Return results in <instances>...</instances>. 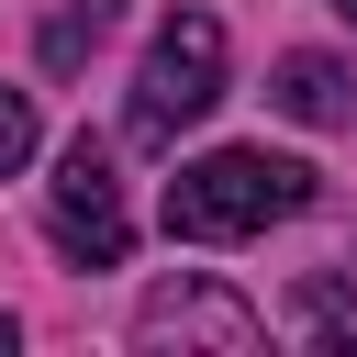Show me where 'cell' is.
I'll use <instances>...</instances> for the list:
<instances>
[{
  "instance_id": "obj_8",
  "label": "cell",
  "mask_w": 357,
  "mask_h": 357,
  "mask_svg": "<svg viewBox=\"0 0 357 357\" xmlns=\"http://www.w3.org/2000/svg\"><path fill=\"white\" fill-rule=\"evenodd\" d=\"M0 357H11V312H0Z\"/></svg>"
},
{
  "instance_id": "obj_5",
  "label": "cell",
  "mask_w": 357,
  "mask_h": 357,
  "mask_svg": "<svg viewBox=\"0 0 357 357\" xmlns=\"http://www.w3.org/2000/svg\"><path fill=\"white\" fill-rule=\"evenodd\" d=\"M268 100L290 112V123H357V67H335V56H279V78H268Z\"/></svg>"
},
{
  "instance_id": "obj_7",
  "label": "cell",
  "mask_w": 357,
  "mask_h": 357,
  "mask_svg": "<svg viewBox=\"0 0 357 357\" xmlns=\"http://www.w3.org/2000/svg\"><path fill=\"white\" fill-rule=\"evenodd\" d=\"M22 156H33V100H22V89H0V178H11Z\"/></svg>"
},
{
  "instance_id": "obj_9",
  "label": "cell",
  "mask_w": 357,
  "mask_h": 357,
  "mask_svg": "<svg viewBox=\"0 0 357 357\" xmlns=\"http://www.w3.org/2000/svg\"><path fill=\"white\" fill-rule=\"evenodd\" d=\"M335 11H346V22H357V0H335Z\"/></svg>"
},
{
  "instance_id": "obj_2",
  "label": "cell",
  "mask_w": 357,
  "mask_h": 357,
  "mask_svg": "<svg viewBox=\"0 0 357 357\" xmlns=\"http://www.w3.org/2000/svg\"><path fill=\"white\" fill-rule=\"evenodd\" d=\"M223 100V22L212 11H167L134 78V145H178L201 112Z\"/></svg>"
},
{
  "instance_id": "obj_6",
  "label": "cell",
  "mask_w": 357,
  "mask_h": 357,
  "mask_svg": "<svg viewBox=\"0 0 357 357\" xmlns=\"http://www.w3.org/2000/svg\"><path fill=\"white\" fill-rule=\"evenodd\" d=\"M112 22H123V0H56V11H45V67H78Z\"/></svg>"
},
{
  "instance_id": "obj_3",
  "label": "cell",
  "mask_w": 357,
  "mask_h": 357,
  "mask_svg": "<svg viewBox=\"0 0 357 357\" xmlns=\"http://www.w3.org/2000/svg\"><path fill=\"white\" fill-rule=\"evenodd\" d=\"M45 223H56V245H67L78 268H123V245H134V212H123V178H112V145H100V134H78V145L56 156Z\"/></svg>"
},
{
  "instance_id": "obj_4",
  "label": "cell",
  "mask_w": 357,
  "mask_h": 357,
  "mask_svg": "<svg viewBox=\"0 0 357 357\" xmlns=\"http://www.w3.org/2000/svg\"><path fill=\"white\" fill-rule=\"evenodd\" d=\"M134 335H145V346H223V357H234V346H257V312H245L234 290H212V279H167V290L134 312Z\"/></svg>"
},
{
  "instance_id": "obj_1",
  "label": "cell",
  "mask_w": 357,
  "mask_h": 357,
  "mask_svg": "<svg viewBox=\"0 0 357 357\" xmlns=\"http://www.w3.org/2000/svg\"><path fill=\"white\" fill-rule=\"evenodd\" d=\"M301 201H312V167H301V156L212 145L201 167L167 178V234H190V245H234V234H257V223H279V212H301Z\"/></svg>"
}]
</instances>
